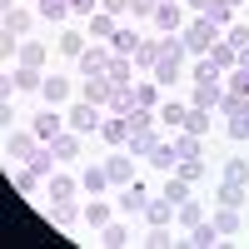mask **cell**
Here are the masks:
<instances>
[{"label":"cell","instance_id":"obj_28","mask_svg":"<svg viewBox=\"0 0 249 249\" xmlns=\"http://www.w3.org/2000/svg\"><path fill=\"white\" fill-rule=\"evenodd\" d=\"M175 219H179V230H195V224L204 219V204H199V199H184V204H175Z\"/></svg>","mask_w":249,"mask_h":249},{"label":"cell","instance_id":"obj_38","mask_svg":"<svg viewBox=\"0 0 249 249\" xmlns=\"http://www.w3.org/2000/svg\"><path fill=\"white\" fill-rule=\"evenodd\" d=\"M60 55H65V60H80V55H85V35H80V30H65V35H60Z\"/></svg>","mask_w":249,"mask_h":249},{"label":"cell","instance_id":"obj_17","mask_svg":"<svg viewBox=\"0 0 249 249\" xmlns=\"http://www.w3.org/2000/svg\"><path fill=\"white\" fill-rule=\"evenodd\" d=\"M210 219H214V230H219V234H239V230H244V214L234 210V204H219Z\"/></svg>","mask_w":249,"mask_h":249},{"label":"cell","instance_id":"obj_12","mask_svg":"<svg viewBox=\"0 0 249 249\" xmlns=\"http://www.w3.org/2000/svg\"><path fill=\"white\" fill-rule=\"evenodd\" d=\"M50 150H55V160H60V164H65V160H80V150H85V135L65 130V135H55V140H50Z\"/></svg>","mask_w":249,"mask_h":249},{"label":"cell","instance_id":"obj_53","mask_svg":"<svg viewBox=\"0 0 249 249\" xmlns=\"http://www.w3.org/2000/svg\"><path fill=\"white\" fill-rule=\"evenodd\" d=\"M179 5H184V0H179Z\"/></svg>","mask_w":249,"mask_h":249},{"label":"cell","instance_id":"obj_29","mask_svg":"<svg viewBox=\"0 0 249 249\" xmlns=\"http://www.w3.org/2000/svg\"><path fill=\"white\" fill-rule=\"evenodd\" d=\"M130 60H135V70H155V60H160V40H140Z\"/></svg>","mask_w":249,"mask_h":249},{"label":"cell","instance_id":"obj_51","mask_svg":"<svg viewBox=\"0 0 249 249\" xmlns=\"http://www.w3.org/2000/svg\"><path fill=\"white\" fill-rule=\"evenodd\" d=\"M239 70H249V45H244V50H239Z\"/></svg>","mask_w":249,"mask_h":249},{"label":"cell","instance_id":"obj_41","mask_svg":"<svg viewBox=\"0 0 249 249\" xmlns=\"http://www.w3.org/2000/svg\"><path fill=\"white\" fill-rule=\"evenodd\" d=\"M184 130L204 140V135H210V110H195V105H190V115H184Z\"/></svg>","mask_w":249,"mask_h":249},{"label":"cell","instance_id":"obj_44","mask_svg":"<svg viewBox=\"0 0 249 249\" xmlns=\"http://www.w3.org/2000/svg\"><path fill=\"white\" fill-rule=\"evenodd\" d=\"M150 164H160V170H164V175H170V170H175V164H179V160H175V144H170V140H164V144H160V150L150 155Z\"/></svg>","mask_w":249,"mask_h":249},{"label":"cell","instance_id":"obj_42","mask_svg":"<svg viewBox=\"0 0 249 249\" xmlns=\"http://www.w3.org/2000/svg\"><path fill=\"white\" fill-rule=\"evenodd\" d=\"M164 199H170V204H184V199H190V184H184L179 175H170V179H164Z\"/></svg>","mask_w":249,"mask_h":249},{"label":"cell","instance_id":"obj_3","mask_svg":"<svg viewBox=\"0 0 249 249\" xmlns=\"http://www.w3.org/2000/svg\"><path fill=\"white\" fill-rule=\"evenodd\" d=\"M35 155H40V135H35V130L5 135V160H10V164H30Z\"/></svg>","mask_w":249,"mask_h":249},{"label":"cell","instance_id":"obj_45","mask_svg":"<svg viewBox=\"0 0 249 249\" xmlns=\"http://www.w3.org/2000/svg\"><path fill=\"white\" fill-rule=\"evenodd\" d=\"M224 179H234V184H249V160H224Z\"/></svg>","mask_w":249,"mask_h":249},{"label":"cell","instance_id":"obj_11","mask_svg":"<svg viewBox=\"0 0 249 249\" xmlns=\"http://www.w3.org/2000/svg\"><path fill=\"white\" fill-rule=\"evenodd\" d=\"M105 170H110V184H115V190H124V184L135 179V155H130V150H124V155H110Z\"/></svg>","mask_w":249,"mask_h":249},{"label":"cell","instance_id":"obj_39","mask_svg":"<svg viewBox=\"0 0 249 249\" xmlns=\"http://www.w3.org/2000/svg\"><path fill=\"white\" fill-rule=\"evenodd\" d=\"M100 244H110V249H120V244H130V230H124L120 219H110L105 230H100Z\"/></svg>","mask_w":249,"mask_h":249},{"label":"cell","instance_id":"obj_10","mask_svg":"<svg viewBox=\"0 0 249 249\" xmlns=\"http://www.w3.org/2000/svg\"><path fill=\"white\" fill-rule=\"evenodd\" d=\"M85 219V210H75V199H50V224L55 230H75Z\"/></svg>","mask_w":249,"mask_h":249},{"label":"cell","instance_id":"obj_52","mask_svg":"<svg viewBox=\"0 0 249 249\" xmlns=\"http://www.w3.org/2000/svg\"><path fill=\"white\" fill-rule=\"evenodd\" d=\"M224 5H234V10H239V5H244V0H224Z\"/></svg>","mask_w":249,"mask_h":249},{"label":"cell","instance_id":"obj_49","mask_svg":"<svg viewBox=\"0 0 249 249\" xmlns=\"http://www.w3.org/2000/svg\"><path fill=\"white\" fill-rule=\"evenodd\" d=\"M100 10L105 15H130V0H100Z\"/></svg>","mask_w":249,"mask_h":249},{"label":"cell","instance_id":"obj_48","mask_svg":"<svg viewBox=\"0 0 249 249\" xmlns=\"http://www.w3.org/2000/svg\"><path fill=\"white\" fill-rule=\"evenodd\" d=\"M155 5H160V0H130V15H135V20H150Z\"/></svg>","mask_w":249,"mask_h":249},{"label":"cell","instance_id":"obj_21","mask_svg":"<svg viewBox=\"0 0 249 249\" xmlns=\"http://www.w3.org/2000/svg\"><path fill=\"white\" fill-rule=\"evenodd\" d=\"M80 190H85V195H100V190H110V170H105V164H90V170L80 175Z\"/></svg>","mask_w":249,"mask_h":249},{"label":"cell","instance_id":"obj_43","mask_svg":"<svg viewBox=\"0 0 249 249\" xmlns=\"http://www.w3.org/2000/svg\"><path fill=\"white\" fill-rule=\"evenodd\" d=\"M224 90H234V95H249V70H224Z\"/></svg>","mask_w":249,"mask_h":249},{"label":"cell","instance_id":"obj_31","mask_svg":"<svg viewBox=\"0 0 249 249\" xmlns=\"http://www.w3.org/2000/svg\"><path fill=\"white\" fill-rule=\"evenodd\" d=\"M110 219H115V214H110V204L90 195V204H85V224H90V230H105V224H110Z\"/></svg>","mask_w":249,"mask_h":249},{"label":"cell","instance_id":"obj_19","mask_svg":"<svg viewBox=\"0 0 249 249\" xmlns=\"http://www.w3.org/2000/svg\"><path fill=\"white\" fill-rule=\"evenodd\" d=\"M30 25H35V15H30V10H20V5H15V10H5V35H10V40H25V35H30Z\"/></svg>","mask_w":249,"mask_h":249},{"label":"cell","instance_id":"obj_32","mask_svg":"<svg viewBox=\"0 0 249 249\" xmlns=\"http://www.w3.org/2000/svg\"><path fill=\"white\" fill-rule=\"evenodd\" d=\"M115 30H120V15H105V10L90 15V35H95V40H110Z\"/></svg>","mask_w":249,"mask_h":249},{"label":"cell","instance_id":"obj_30","mask_svg":"<svg viewBox=\"0 0 249 249\" xmlns=\"http://www.w3.org/2000/svg\"><path fill=\"white\" fill-rule=\"evenodd\" d=\"M210 60H214L219 70H234V65H239V50L230 45V40H214V45H210Z\"/></svg>","mask_w":249,"mask_h":249},{"label":"cell","instance_id":"obj_33","mask_svg":"<svg viewBox=\"0 0 249 249\" xmlns=\"http://www.w3.org/2000/svg\"><path fill=\"white\" fill-rule=\"evenodd\" d=\"M170 175H179L184 184H199V179H204V175H210V170H204V155H199V160H179V164H175V170H170Z\"/></svg>","mask_w":249,"mask_h":249},{"label":"cell","instance_id":"obj_18","mask_svg":"<svg viewBox=\"0 0 249 249\" xmlns=\"http://www.w3.org/2000/svg\"><path fill=\"white\" fill-rule=\"evenodd\" d=\"M214 199H219V204H234V210H244V199H249V184L219 179V184H214Z\"/></svg>","mask_w":249,"mask_h":249},{"label":"cell","instance_id":"obj_37","mask_svg":"<svg viewBox=\"0 0 249 249\" xmlns=\"http://www.w3.org/2000/svg\"><path fill=\"white\" fill-rule=\"evenodd\" d=\"M160 90H164V85H150V80H135V105L155 110V105H160Z\"/></svg>","mask_w":249,"mask_h":249},{"label":"cell","instance_id":"obj_26","mask_svg":"<svg viewBox=\"0 0 249 249\" xmlns=\"http://www.w3.org/2000/svg\"><path fill=\"white\" fill-rule=\"evenodd\" d=\"M35 10H40V20H50V25H60L65 15H75L70 0H35Z\"/></svg>","mask_w":249,"mask_h":249},{"label":"cell","instance_id":"obj_46","mask_svg":"<svg viewBox=\"0 0 249 249\" xmlns=\"http://www.w3.org/2000/svg\"><path fill=\"white\" fill-rule=\"evenodd\" d=\"M224 135H230L234 144H244V140H249V115H234L230 124H224Z\"/></svg>","mask_w":249,"mask_h":249},{"label":"cell","instance_id":"obj_1","mask_svg":"<svg viewBox=\"0 0 249 249\" xmlns=\"http://www.w3.org/2000/svg\"><path fill=\"white\" fill-rule=\"evenodd\" d=\"M179 40H184V55H210V45H214V40H224V30L219 25H210V20H190V25H184L179 30Z\"/></svg>","mask_w":249,"mask_h":249},{"label":"cell","instance_id":"obj_40","mask_svg":"<svg viewBox=\"0 0 249 249\" xmlns=\"http://www.w3.org/2000/svg\"><path fill=\"white\" fill-rule=\"evenodd\" d=\"M20 65H45V45H40V40H20Z\"/></svg>","mask_w":249,"mask_h":249},{"label":"cell","instance_id":"obj_14","mask_svg":"<svg viewBox=\"0 0 249 249\" xmlns=\"http://www.w3.org/2000/svg\"><path fill=\"white\" fill-rule=\"evenodd\" d=\"M170 144H175V160H199V155H204V140L190 135V130H175Z\"/></svg>","mask_w":249,"mask_h":249},{"label":"cell","instance_id":"obj_4","mask_svg":"<svg viewBox=\"0 0 249 249\" xmlns=\"http://www.w3.org/2000/svg\"><path fill=\"white\" fill-rule=\"evenodd\" d=\"M219 100H224V75L195 80V90H190V105H195V110H219Z\"/></svg>","mask_w":249,"mask_h":249},{"label":"cell","instance_id":"obj_25","mask_svg":"<svg viewBox=\"0 0 249 249\" xmlns=\"http://www.w3.org/2000/svg\"><path fill=\"white\" fill-rule=\"evenodd\" d=\"M184 115H190V105H184V100H164V105H160V120L170 124V135L184 130Z\"/></svg>","mask_w":249,"mask_h":249},{"label":"cell","instance_id":"obj_23","mask_svg":"<svg viewBox=\"0 0 249 249\" xmlns=\"http://www.w3.org/2000/svg\"><path fill=\"white\" fill-rule=\"evenodd\" d=\"M40 95H45V105H65L70 100V80L65 75H45V90Z\"/></svg>","mask_w":249,"mask_h":249},{"label":"cell","instance_id":"obj_15","mask_svg":"<svg viewBox=\"0 0 249 249\" xmlns=\"http://www.w3.org/2000/svg\"><path fill=\"white\" fill-rule=\"evenodd\" d=\"M170 219H175V204L164 199V195L144 204V224H150V230H170Z\"/></svg>","mask_w":249,"mask_h":249},{"label":"cell","instance_id":"obj_27","mask_svg":"<svg viewBox=\"0 0 249 249\" xmlns=\"http://www.w3.org/2000/svg\"><path fill=\"white\" fill-rule=\"evenodd\" d=\"M40 179H45V175H40L35 164H20V170H15V190L20 195H40Z\"/></svg>","mask_w":249,"mask_h":249},{"label":"cell","instance_id":"obj_20","mask_svg":"<svg viewBox=\"0 0 249 249\" xmlns=\"http://www.w3.org/2000/svg\"><path fill=\"white\" fill-rule=\"evenodd\" d=\"M140 40H144V35H140L135 25H120V30L110 35V50H115V55H135V45H140Z\"/></svg>","mask_w":249,"mask_h":249},{"label":"cell","instance_id":"obj_34","mask_svg":"<svg viewBox=\"0 0 249 249\" xmlns=\"http://www.w3.org/2000/svg\"><path fill=\"white\" fill-rule=\"evenodd\" d=\"M75 190H80V179H70V175H50V184H45L50 199H75Z\"/></svg>","mask_w":249,"mask_h":249},{"label":"cell","instance_id":"obj_50","mask_svg":"<svg viewBox=\"0 0 249 249\" xmlns=\"http://www.w3.org/2000/svg\"><path fill=\"white\" fill-rule=\"evenodd\" d=\"M70 10H75V15H85V20H90V15L100 10V0H70Z\"/></svg>","mask_w":249,"mask_h":249},{"label":"cell","instance_id":"obj_36","mask_svg":"<svg viewBox=\"0 0 249 249\" xmlns=\"http://www.w3.org/2000/svg\"><path fill=\"white\" fill-rule=\"evenodd\" d=\"M219 115H224V120H234V115H249V95H234V90H224V100H219Z\"/></svg>","mask_w":249,"mask_h":249},{"label":"cell","instance_id":"obj_7","mask_svg":"<svg viewBox=\"0 0 249 249\" xmlns=\"http://www.w3.org/2000/svg\"><path fill=\"white\" fill-rule=\"evenodd\" d=\"M110 60H115L110 45H85V55H80L75 65H80V75H105V70H110Z\"/></svg>","mask_w":249,"mask_h":249},{"label":"cell","instance_id":"obj_22","mask_svg":"<svg viewBox=\"0 0 249 249\" xmlns=\"http://www.w3.org/2000/svg\"><path fill=\"white\" fill-rule=\"evenodd\" d=\"M105 75H110V85H135V60L130 55H115Z\"/></svg>","mask_w":249,"mask_h":249},{"label":"cell","instance_id":"obj_8","mask_svg":"<svg viewBox=\"0 0 249 249\" xmlns=\"http://www.w3.org/2000/svg\"><path fill=\"white\" fill-rule=\"evenodd\" d=\"M144 204H150V190H144L140 179H130V184L120 190V214H124V219H130V214H144Z\"/></svg>","mask_w":249,"mask_h":249},{"label":"cell","instance_id":"obj_35","mask_svg":"<svg viewBox=\"0 0 249 249\" xmlns=\"http://www.w3.org/2000/svg\"><path fill=\"white\" fill-rule=\"evenodd\" d=\"M105 110H110V115H130V110H135V85H115V95H110Z\"/></svg>","mask_w":249,"mask_h":249},{"label":"cell","instance_id":"obj_2","mask_svg":"<svg viewBox=\"0 0 249 249\" xmlns=\"http://www.w3.org/2000/svg\"><path fill=\"white\" fill-rule=\"evenodd\" d=\"M105 105H90V100H75V105L65 110V124L75 135H100V124H105V115H100Z\"/></svg>","mask_w":249,"mask_h":249},{"label":"cell","instance_id":"obj_47","mask_svg":"<svg viewBox=\"0 0 249 249\" xmlns=\"http://www.w3.org/2000/svg\"><path fill=\"white\" fill-rule=\"evenodd\" d=\"M224 40H230L234 50H244V45H249V25H230V30H224Z\"/></svg>","mask_w":249,"mask_h":249},{"label":"cell","instance_id":"obj_16","mask_svg":"<svg viewBox=\"0 0 249 249\" xmlns=\"http://www.w3.org/2000/svg\"><path fill=\"white\" fill-rule=\"evenodd\" d=\"M160 144H164V135H160V130H140V135H130V155H135V160H150Z\"/></svg>","mask_w":249,"mask_h":249},{"label":"cell","instance_id":"obj_13","mask_svg":"<svg viewBox=\"0 0 249 249\" xmlns=\"http://www.w3.org/2000/svg\"><path fill=\"white\" fill-rule=\"evenodd\" d=\"M100 140L115 144V150H120V144H130V120H124V115H105V124H100Z\"/></svg>","mask_w":249,"mask_h":249},{"label":"cell","instance_id":"obj_9","mask_svg":"<svg viewBox=\"0 0 249 249\" xmlns=\"http://www.w3.org/2000/svg\"><path fill=\"white\" fill-rule=\"evenodd\" d=\"M110 95H115L110 75H85V85H80V100H90V105H110Z\"/></svg>","mask_w":249,"mask_h":249},{"label":"cell","instance_id":"obj_24","mask_svg":"<svg viewBox=\"0 0 249 249\" xmlns=\"http://www.w3.org/2000/svg\"><path fill=\"white\" fill-rule=\"evenodd\" d=\"M10 85H15V90H45V75H40L35 65H15Z\"/></svg>","mask_w":249,"mask_h":249},{"label":"cell","instance_id":"obj_5","mask_svg":"<svg viewBox=\"0 0 249 249\" xmlns=\"http://www.w3.org/2000/svg\"><path fill=\"white\" fill-rule=\"evenodd\" d=\"M30 130L40 135V144H50L55 135H65V130H70V124H65V115H60L55 105H45V110H40V115L30 120Z\"/></svg>","mask_w":249,"mask_h":249},{"label":"cell","instance_id":"obj_6","mask_svg":"<svg viewBox=\"0 0 249 249\" xmlns=\"http://www.w3.org/2000/svg\"><path fill=\"white\" fill-rule=\"evenodd\" d=\"M150 20H155L164 35H179V30H184V5H179V0H160Z\"/></svg>","mask_w":249,"mask_h":249}]
</instances>
